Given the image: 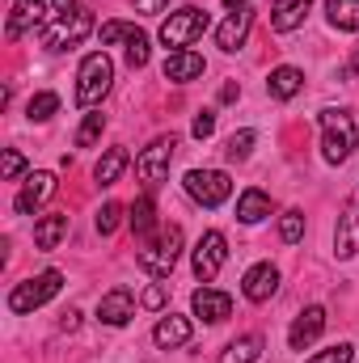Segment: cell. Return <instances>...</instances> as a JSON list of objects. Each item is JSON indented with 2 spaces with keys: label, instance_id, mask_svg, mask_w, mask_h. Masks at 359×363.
<instances>
[{
  "label": "cell",
  "instance_id": "obj_1",
  "mask_svg": "<svg viewBox=\"0 0 359 363\" xmlns=\"http://www.w3.org/2000/svg\"><path fill=\"white\" fill-rule=\"evenodd\" d=\"M359 144L355 118L347 110H321V157L330 165H343Z\"/></svg>",
  "mask_w": 359,
  "mask_h": 363
},
{
  "label": "cell",
  "instance_id": "obj_2",
  "mask_svg": "<svg viewBox=\"0 0 359 363\" xmlns=\"http://www.w3.org/2000/svg\"><path fill=\"white\" fill-rule=\"evenodd\" d=\"M110 81H114V64H110V55H106V51L85 55L81 77H77V101H81V106H97V101L110 93Z\"/></svg>",
  "mask_w": 359,
  "mask_h": 363
},
{
  "label": "cell",
  "instance_id": "obj_3",
  "mask_svg": "<svg viewBox=\"0 0 359 363\" xmlns=\"http://www.w3.org/2000/svg\"><path fill=\"white\" fill-rule=\"evenodd\" d=\"M60 287H64V274L60 271H43V274L17 283V287L9 291V308H13V313H34V308H43L51 296H60Z\"/></svg>",
  "mask_w": 359,
  "mask_h": 363
},
{
  "label": "cell",
  "instance_id": "obj_4",
  "mask_svg": "<svg viewBox=\"0 0 359 363\" xmlns=\"http://www.w3.org/2000/svg\"><path fill=\"white\" fill-rule=\"evenodd\" d=\"M207 26H211V17H207L203 9L186 4V9L170 13V17L161 21V43H165V47H174V51H182V47H190L194 38H203V30H207Z\"/></svg>",
  "mask_w": 359,
  "mask_h": 363
},
{
  "label": "cell",
  "instance_id": "obj_5",
  "mask_svg": "<svg viewBox=\"0 0 359 363\" xmlns=\"http://www.w3.org/2000/svg\"><path fill=\"white\" fill-rule=\"evenodd\" d=\"M178 258H182V228L178 224H165L161 228V237H157V245H148V250H140V267L148 274H157V279H165V274L178 267Z\"/></svg>",
  "mask_w": 359,
  "mask_h": 363
},
{
  "label": "cell",
  "instance_id": "obj_6",
  "mask_svg": "<svg viewBox=\"0 0 359 363\" xmlns=\"http://www.w3.org/2000/svg\"><path fill=\"white\" fill-rule=\"evenodd\" d=\"M186 194L194 203H203V207H220L233 194V182H228V174H220V169H190L186 174Z\"/></svg>",
  "mask_w": 359,
  "mask_h": 363
},
{
  "label": "cell",
  "instance_id": "obj_7",
  "mask_svg": "<svg viewBox=\"0 0 359 363\" xmlns=\"http://www.w3.org/2000/svg\"><path fill=\"white\" fill-rule=\"evenodd\" d=\"M174 148H178V135H157L140 157H136V174L148 182V186H157V182L170 174V161H174Z\"/></svg>",
  "mask_w": 359,
  "mask_h": 363
},
{
  "label": "cell",
  "instance_id": "obj_8",
  "mask_svg": "<svg viewBox=\"0 0 359 363\" xmlns=\"http://www.w3.org/2000/svg\"><path fill=\"white\" fill-rule=\"evenodd\" d=\"M89 30H93V17L85 9H81V13H68V17H60V21L43 34V47H47V51H68V47H77Z\"/></svg>",
  "mask_w": 359,
  "mask_h": 363
},
{
  "label": "cell",
  "instance_id": "obj_9",
  "mask_svg": "<svg viewBox=\"0 0 359 363\" xmlns=\"http://www.w3.org/2000/svg\"><path fill=\"white\" fill-rule=\"evenodd\" d=\"M224 258H228V241H224V233H203L199 245H194V274H199L203 283L216 279L220 267H224Z\"/></svg>",
  "mask_w": 359,
  "mask_h": 363
},
{
  "label": "cell",
  "instance_id": "obj_10",
  "mask_svg": "<svg viewBox=\"0 0 359 363\" xmlns=\"http://www.w3.org/2000/svg\"><path fill=\"white\" fill-rule=\"evenodd\" d=\"M321 330H326V308H321V304H309V308L292 321V330H287L292 351H304L309 342H317V338H321Z\"/></svg>",
  "mask_w": 359,
  "mask_h": 363
},
{
  "label": "cell",
  "instance_id": "obj_11",
  "mask_svg": "<svg viewBox=\"0 0 359 363\" xmlns=\"http://www.w3.org/2000/svg\"><path fill=\"white\" fill-rule=\"evenodd\" d=\"M55 194V174H47V169H38V174H30L26 186H21V194L13 199V207L21 211V216H30V211H38L47 199Z\"/></svg>",
  "mask_w": 359,
  "mask_h": 363
},
{
  "label": "cell",
  "instance_id": "obj_12",
  "mask_svg": "<svg viewBox=\"0 0 359 363\" xmlns=\"http://www.w3.org/2000/svg\"><path fill=\"white\" fill-rule=\"evenodd\" d=\"M43 21H47V4L43 0H17L13 13H9V21H4V34L9 38H21V34L38 30Z\"/></svg>",
  "mask_w": 359,
  "mask_h": 363
},
{
  "label": "cell",
  "instance_id": "obj_13",
  "mask_svg": "<svg viewBox=\"0 0 359 363\" xmlns=\"http://www.w3.org/2000/svg\"><path fill=\"white\" fill-rule=\"evenodd\" d=\"M190 304H194V317H203L207 325H216V321H224L233 313V296L228 291H216V287H199Z\"/></svg>",
  "mask_w": 359,
  "mask_h": 363
},
{
  "label": "cell",
  "instance_id": "obj_14",
  "mask_svg": "<svg viewBox=\"0 0 359 363\" xmlns=\"http://www.w3.org/2000/svg\"><path fill=\"white\" fill-rule=\"evenodd\" d=\"M97 317H101L106 325H127V321L136 317V300H131V291H127V287L106 291V296L97 300Z\"/></svg>",
  "mask_w": 359,
  "mask_h": 363
},
{
  "label": "cell",
  "instance_id": "obj_15",
  "mask_svg": "<svg viewBox=\"0 0 359 363\" xmlns=\"http://www.w3.org/2000/svg\"><path fill=\"white\" fill-rule=\"evenodd\" d=\"M334 254L338 258H355L359 254V203H347L334 228Z\"/></svg>",
  "mask_w": 359,
  "mask_h": 363
},
{
  "label": "cell",
  "instance_id": "obj_16",
  "mask_svg": "<svg viewBox=\"0 0 359 363\" xmlns=\"http://www.w3.org/2000/svg\"><path fill=\"white\" fill-rule=\"evenodd\" d=\"M241 291H245V300H254V304H267L270 296L279 291V271H275L270 262H258V267H250L245 283H241Z\"/></svg>",
  "mask_w": 359,
  "mask_h": 363
},
{
  "label": "cell",
  "instance_id": "obj_17",
  "mask_svg": "<svg viewBox=\"0 0 359 363\" xmlns=\"http://www.w3.org/2000/svg\"><path fill=\"white\" fill-rule=\"evenodd\" d=\"M203 55H194V51H170L165 55V64H161V72H165V81H178V85H186V81H194V77H203Z\"/></svg>",
  "mask_w": 359,
  "mask_h": 363
},
{
  "label": "cell",
  "instance_id": "obj_18",
  "mask_svg": "<svg viewBox=\"0 0 359 363\" xmlns=\"http://www.w3.org/2000/svg\"><path fill=\"white\" fill-rule=\"evenodd\" d=\"M250 21H254V13H250V9H237V13H228V17L220 21V30H216V43H220V51H237V47L245 43V34H250Z\"/></svg>",
  "mask_w": 359,
  "mask_h": 363
},
{
  "label": "cell",
  "instance_id": "obj_19",
  "mask_svg": "<svg viewBox=\"0 0 359 363\" xmlns=\"http://www.w3.org/2000/svg\"><path fill=\"white\" fill-rule=\"evenodd\" d=\"M153 342H157L161 351L186 347V342H190V321H186V317H178V313L161 317V321H157V330H153Z\"/></svg>",
  "mask_w": 359,
  "mask_h": 363
},
{
  "label": "cell",
  "instance_id": "obj_20",
  "mask_svg": "<svg viewBox=\"0 0 359 363\" xmlns=\"http://www.w3.org/2000/svg\"><path fill=\"white\" fill-rule=\"evenodd\" d=\"M304 17H309V0H275V9H270V26L279 34L304 26Z\"/></svg>",
  "mask_w": 359,
  "mask_h": 363
},
{
  "label": "cell",
  "instance_id": "obj_21",
  "mask_svg": "<svg viewBox=\"0 0 359 363\" xmlns=\"http://www.w3.org/2000/svg\"><path fill=\"white\" fill-rule=\"evenodd\" d=\"M64 237H68V216H60V211H55V216H43V220L34 224V245H38V250H55Z\"/></svg>",
  "mask_w": 359,
  "mask_h": 363
},
{
  "label": "cell",
  "instance_id": "obj_22",
  "mask_svg": "<svg viewBox=\"0 0 359 363\" xmlns=\"http://www.w3.org/2000/svg\"><path fill=\"white\" fill-rule=\"evenodd\" d=\"M267 89L275 101H287V97H296V93L304 89V77H300V68H275L267 81Z\"/></svg>",
  "mask_w": 359,
  "mask_h": 363
},
{
  "label": "cell",
  "instance_id": "obj_23",
  "mask_svg": "<svg viewBox=\"0 0 359 363\" xmlns=\"http://www.w3.org/2000/svg\"><path fill=\"white\" fill-rule=\"evenodd\" d=\"M263 216H270V199L263 194V190L250 186V190L237 199V220H241V224H258Z\"/></svg>",
  "mask_w": 359,
  "mask_h": 363
},
{
  "label": "cell",
  "instance_id": "obj_24",
  "mask_svg": "<svg viewBox=\"0 0 359 363\" xmlns=\"http://www.w3.org/2000/svg\"><path fill=\"white\" fill-rule=\"evenodd\" d=\"M127 161H131V157H127V148H110V152H106V157L97 161V169H93V178L101 182V186H114V182L123 178V169H127Z\"/></svg>",
  "mask_w": 359,
  "mask_h": 363
},
{
  "label": "cell",
  "instance_id": "obj_25",
  "mask_svg": "<svg viewBox=\"0 0 359 363\" xmlns=\"http://www.w3.org/2000/svg\"><path fill=\"white\" fill-rule=\"evenodd\" d=\"M258 355H263V338L258 334H245V338L228 342V351L220 355V363H258Z\"/></svg>",
  "mask_w": 359,
  "mask_h": 363
},
{
  "label": "cell",
  "instance_id": "obj_26",
  "mask_svg": "<svg viewBox=\"0 0 359 363\" xmlns=\"http://www.w3.org/2000/svg\"><path fill=\"white\" fill-rule=\"evenodd\" d=\"M131 228H136V237H148L157 228V203H153V194H140L131 203Z\"/></svg>",
  "mask_w": 359,
  "mask_h": 363
},
{
  "label": "cell",
  "instance_id": "obj_27",
  "mask_svg": "<svg viewBox=\"0 0 359 363\" xmlns=\"http://www.w3.org/2000/svg\"><path fill=\"white\" fill-rule=\"evenodd\" d=\"M334 30H359V0H326Z\"/></svg>",
  "mask_w": 359,
  "mask_h": 363
},
{
  "label": "cell",
  "instance_id": "obj_28",
  "mask_svg": "<svg viewBox=\"0 0 359 363\" xmlns=\"http://www.w3.org/2000/svg\"><path fill=\"white\" fill-rule=\"evenodd\" d=\"M148 55H153L148 34H144V30H131V34H127V64H131V68H144Z\"/></svg>",
  "mask_w": 359,
  "mask_h": 363
},
{
  "label": "cell",
  "instance_id": "obj_29",
  "mask_svg": "<svg viewBox=\"0 0 359 363\" xmlns=\"http://www.w3.org/2000/svg\"><path fill=\"white\" fill-rule=\"evenodd\" d=\"M101 127H106V114H85V123H81V131H77V148H89L101 140Z\"/></svg>",
  "mask_w": 359,
  "mask_h": 363
},
{
  "label": "cell",
  "instance_id": "obj_30",
  "mask_svg": "<svg viewBox=\"0 0 359 363\" xmlns=\"http://www.w3.org/2000/svg\"><path fill=\"white\" fill-rule=\"evenodd\" d=\"M55 110H60V97H55V93H34V97H30V118H34V123L51 118Z\"/></svg>",
  "mask_w": 359,
  "mask_h": 363
},
{
  "label": "cell",
  "instance_id": "obj_31",
  "mask_svg": "<svg viewBox=\"0 0 359 363\" xmlns=\"http://www.w3.org/2000/svg\"><path fill=\"white\" fill-rule=\"evenodd\" d=\"M250 148H254V131H237V135H228L224 157H228V161H245V157H250Z\"/></svg>",
  "mask_w": 359,
  "mask_h": 363
},
{
  "label": "cell",
  "instance_id": "obj_32",
  "mask_svg": "<svg viewBox=\"0 0 359 363\" xmlns=\"http://www.w3.org/2000/svg\"><path fill=\"white\" fill-rule=\"evenodd\" d=\"M279 237H283L287 245H296V241L304 237V216H300V211H283V220H279Z\"/></svg>",
  "mask_w": 359,
  "mask_h": 363
},
{
  "label": "cell",
  "instance_id": "obj_33",
  "mask_svg": "<svg viewBox=\"0 0 359 363\" xmlns=\"http://www.w3.org/2000/svg\"><path fill=\"white\" fill-rule=\"evenodd\" d=\"M118 220H123V203H106V207L97 211V233L110 237V233L118 228Z\"/></svg>",
  "mask_w": 359,
  "mask_h": 363
},
{
  "label": "cell",
  "instance_id": "obj_34",
  "mask_svg": "<svg viewBox=\"0 0 359 363\" xmlns=\"http://www.w3.org/2000/svg\"><path fill=\"white\" fill-rule=\"evenodd\" d=\"M351 355H355V351H351L347 342H338V347H330V351H321V355H313L309 363H351Z\"/></svg>",
  "mask_w": 359,
  "mask_h": 363
},
{
  "label": "cell",
  "instance_id": "obj_35",
  "mask_svg": "<svg viewBox=\"0 0 359 363\" xmlns=\"http://www.w3.org/2000/svg\"><path fill=\"white\" fill-rule=\"evenodd\" d=\"M136 26H127V21H106L101 26V47H110V43H118V38H127Z\"/></svg>",
  "mask_w": 359,
  "mask_h": 363
},
{
  "label": "cell",
  "instance_id": "obj_36",
  "mask_svg": "<svg viewBox=\"0 0 359 363\" xmlns=\"http://www.w3.org/2000/svg\"><path fill=\"white\" fill-rule=\"evenodd\" d=\"M190 131H194V140H207V135L216 131V114H211V110H203V114L194 118V127H190Z\"/></svg>",
  "mask_w": 359,
  "mask_h": 363
},
{
  "label": "cell",
  "instance_id": "obj_37",
  "mask_svg": "<svg viewBox=\"0 0 359 363\" xmlns=\"http://www.w3.org/2000/svg\"><path fill=\"white\" fill-rule=\"evenodd\" d=\"M21 169H26L21 152H17V148H9V152H4V182H13L17 174H21Z\"/></svg>",
  "mask_w": 359,
  "mask_h": 363
},
{
  "label": "cell",
  "instance_id": "obj_38",
  "mask_svg": "<svg viewBox=\"0 0 359 363\" xmlns=\"http://www.w3.org/2000/svg\"><path fill=\"white\" fill-rule=\"evenodd\" d=\"M161 304H165V287L157 283V287H148V291H144V308H161Z\"/></svg>",
  "mask_w": 359,
  "mask_h": 363
},
{
  "label": "cell",
  "instance_id": "obj_39",
  "mask_svg": "<svg viewBox=\"0 0 359 363\" xmlns=\"http://www.w3.org/2000/svg\"><path fill=\"white\" fill-rule=\"evenodd\" d=\"M77 325H81V313H77V308H68V313L60 317V330H68V334H72Z\"/></svg>",
  "mask_w": 359,
  "mask_h": 363
},
{
  "label": "cell",
  "instance_id": "obj_40",
  "mask_svg": "<svg viewBox=\"0 0 359 363\" xmlns=\"http://www.w3.org/2000/svg\"><path fill=\"white\" fill-rule=\"evenodd\" d=\"M51 4H55V13H60V17H68V13H81V4H77V0H51Z\"/></svg>",
  "mask_w": 359,
  "mask_h": 363
},
{
  "label": "cell",
  "instance_id": "obj_41",
  "mask_svg": "<svg viewBox=\"0 0 359 363\" xmlns=\"http://www.w3.org/2000/svg\"><path fill=\"white\" fill-rule=\"evenodd\" d=\"M161 4H165V0H136V9H140V13H157Z\"/></svg>",
  "mask_w": 359,
  "mask_h": 363
},
{
  "label": "cell",
  "instance_id": "obj_42",
  "mask_svg": "<svg viewBox=\"0 0 359 363\" xmlns=\"http://www.w3.org/2000/svg\"><path fill=\"white\" fill-rule=\"evenodd\" d=\"M237 93H241L237 85H224V89H220V101H237Z\"/></svg>",
  "mask_w": 359,
  "mask_h": 363
},
{
  "label": "cell",
  "instance_id": "obj_43",
  "mask_svg": "<svg viewBox=\"0 0 359 363\" xmlns=\"http://www.w3.org/2000/svg\"><path fill=\"white\" fill-rule=\"evenodd\" d=\"M347 77H359V47L351 51V64H347Z\"/></svg>",
  "mask_w": 359,
  "mask_h": 363
},
{
  "label": "cell",
  "instance_id": "obj_44",
  "mask_svg": "<svg viewBox=\"0 0 359 363\" xmlns=\"http://www.w3.org/2000/svg\"><path fill=\"white\" fill-rule=\"evenodd\" d=\"M224 4H228L233 13H237V9H250V0H224Z\"/></svg>",
  "mask_w": 359,
  "mask_h": 363
}]
</instances>
